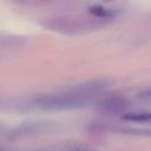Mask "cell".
Returning <instances> with one entry per match:
<instances>
[{
	"mask_svg": "<svg viewBox=\"0 0 151 151\" xmlns=\"http://www.w3.org/2000/svg\"><path fill=\"white\" fill-rule=\"evenodd\" d=\"M33 105L40 110H48V111L76 110L86 106L87 99L76 97L68 93H64L59 96H47V97L38 98Z\"/></svg>",
	"mask_w": 151,
	"mask_h": 151,
	"instance_id": "1",
	"label": "cell"
},
{
	"mask_svg": "<svg viewBox=\"0 0 151 151\" xmlns=\"http://www.w3.org/2000/svg\"><path fill=\"white\" fill-rule=\"evenodd\" d=\"M107 87H110V81L100 79V80H92V81L76 85V86L71 87L66 93L87 99L88 96H93V94H97L99 92H103Z\"/></svg>",
	"mask_w": 151,
	"mask_h": 151,
	"instance_id": "2",
	"label": "cell"
},
{
	"mask_svg": "<svg viewBox=\"0 0 151 151\" xmlns=\"http://www.w3.org/2000/svg\"><path fill=\"white\" fill-rule=\"evenodd\" d=\"M129 107V101L123 97H109L98 101L97 110L105 114H117Z\"/></svg>",
	"mask_w": 151,
	"mask_h": 151,
	"instance_id": "3",
	"label": "cell"
},
{
	"mask_svg": "<svg viewBox=\"0 0 151 151\" xmlns=\"http://www.w3.org/2000/svg\"><path fill=\"white\" fill-rule=\"evenodd\" d=\"M14 151H22V150H14ZM27 151H98L91 146L87 145H80V144H68V145H54L48 146L44 149H37V150H27Z\"/></svg>",
	"mask_w": 151,
	"mask_h": 151,
	"instance_id": "4",
	"label": "cell"
},
{
	"mask_svg": "<svg viewBox=\"0 0 151 151\" xmlns=\"http://www.w3.org/2000/svg\"><path fill=\"white\" fill-rule=\"evenodd\" d=\"M123 119L134 123H151V112H139V113H129L123 116Z\"/></svg>",
	"mask_w": 151,
	"mask_h": 151,
	"instance_id": "5",
	"label": "cell"
},
{
	"mask_svg": "<svg viewBox=\"0 0 151 151\" xmlns=\"http://www.w3.org/2000/svg\"><path fill=\"white\" fill-rule=\"evenodd\" d=\"M91 13L94 14L96 17H99V18H110L112 17V13L105 8H101V7H92L91 9Z\"/></svg>",
	"mask_w": 151,
	"mask_h": 151,
	"instance_id": "6",
	"label": "cell"
},
{
	"mask_svg": "<svg viewBox=\"0 0 151 151\" xmlns=\"http://www.w3.org/2000/svg\"><path fill=\"white\" fill-rule=\"evenodd\" d=\"M138 99L144 101V103H146V104H151V88L138 93Z\"/></svg>",
	"mask_w": 151,
	"mask_h": 151,
	"instance_id": "7",
	"label": "cell"
}]
</instances>
